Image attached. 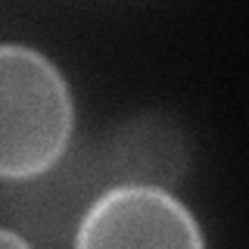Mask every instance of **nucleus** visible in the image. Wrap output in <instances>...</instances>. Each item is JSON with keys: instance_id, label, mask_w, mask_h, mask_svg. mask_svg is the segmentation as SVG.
<instances>
[{"instance_id": "1", "label": "nucleus", "mask_w": 249, "mask_h": 249, "mask_svg": "<svg viewBox=\"0 0 249 249\" xmlns=\"http://www.w3.org/2000/svg\"><path fill=\"white\" fill-rule=\"evenodd\" d=\"M75 93L62 69L31 44H0V181H31L69 153Z\"/></svg>"}, {"instance_id": "2", "label": "nucleus", "mask_w": 249, "mask_h": 249, "mask_svg": "<svg viewBox=\"0 0 249 249\" xmlns=\"http://www.w3.org/2000/svg\"><path fill=\"white\" fill-rule=\"evenodd\" d=\"M69 249H209L199 218L171 190L109 184L88 206Z\"/></svg>"}, {"instance_id": "3", "label": "nucleus", "mask_w": 249, "mask_h": 249, "mask_svg": "<svg viewBox=\"0 0 249 249\" xmlns=\"http://www.w3.org/2000/svg\"><path fill=\"white\" fill-rule=\"evenodd\" d=\"M109 187L97 146H69L53 168L6 184V215L31 246L69 249L88 206Z\"/></svg>"}, {"instance_id": "4", "label": "nucleus", "mask_w": 249, "mask_h": 249, "mask_svg": "<svg viewBox=\"0 0 249 249\" xmlns=\"http://www.w3.org/2000/svg\"><path fill=\"white\" fill-rule=\"evenodd\" d=\"M109 184H146L171 190L187 178L190 150L175 119L143 112L122 122L97 143Z\"/></svg>"}, {"instance_id": "5", "label": "nucleus", "mask_w": 249, "mask_h": 249, "mask_svg": "<svg viewBox=\"0 0 249 249\" xmlns=\"http://www.w3.org/2000/svg\"><path fill=\"white\" fill-rule=\"evenodd\" d=\"M0 249H35V246H31L19 231H13V228H6V224H0Z\"/></svg>"}]
</instances>
